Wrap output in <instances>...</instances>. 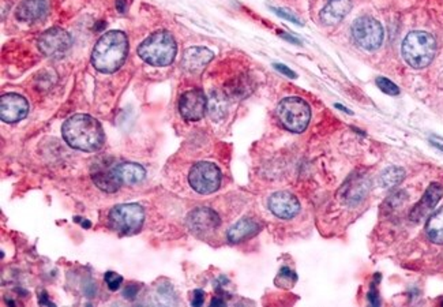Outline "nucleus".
<instances>
[{
  "label": "nucleus",
  "instance_id": "obj_1",
  "mask_svg": "<svg viewBox=\"0 0 443 307\" xmlns=\"http://www.w3.org/2000/svg\"><path fill=\"white\" fill-rule=\"evenodd\" d=\"M62 134L71 148L82 152H95L102 148L105 141L101 124L84 113L69 117L63 124Z\"/></svg>",
  "mask_w": 443,
  "mask_h": 307
},
{
  "label": "nucleus",
  "instance_id": "obj_2",
  "mask_svg": "<svg viewBox=\"0 0 443 307\" xmlns=\"http://www.w3.org/2000/svg\"><path fill=\"white\" fill-rule=\"evenodd\" d=\"M128 55L127 36L120 30H111L101 36L91 52V65L100 73H113L123 66Z\"/></svg>",
  "mask_w": 443,
  "mask_h": 307
},
{
  "label": "nucleus",
  "instance_id": "obj_3",
  "mask_svg": "<svg viewBox=\"0 0 443 307\" xmlns=\"http://www.w3.org/2000/svg\"><path fill=\"white\" fill-rule=\"evenodd\" d=\"M177 52V41L174 36L166 30L150 34L138 47V55L141 59L156 67L170 66L174 62Z\"/></svg>",
  "mask_w": 443,
  "mask_h": 307
},
{
  "label": "nucleus",
  "instance_id": "obj_4",
  "mask_svg": "<svg viewBox=\"0 0 443 307\" xmlns=\"http://www.w3.org/2000/svg\"><path fill=\"white\" fill-rule=\"evenodd\" d=\"M437 52L435 38L426 32L409 33L401 47L404 60L413 69L427 67Z\"/></svg>",
  "mask_w": 443,
  "mask_h": 307
},
{
  "label": "nucleus",
  "instance_id": "obj_5",
  "mask_svg": "<svg viewBox=\"0 0 443 307\" xmlns=\"http://www.w3.org/2000/svg\"><path fill=\"white\" fill-rule=\"evenodd\" d=\"M280 123L292 133H303L311 119L308 104L300 98H286L277 106Z\"/></svg>",
  "mask_w": 443,
  "mask_h": 307
},
{
  "label": "nucleus",
  "instance_id": "obj_6",
  "mask_svg": "<svg viewBox=\"0 0 443 307\" xmlns=\"http://www.w3.org/2000/svg\"><path fill=\"white\" fill-rule=\"evenodd\" d=\"M145 220V212L138 204L116 205L109 212V225L122 235L137 234Z\"/></svg>",
  "mask_w": 443,
  "mask_h": 307
},
{
  "label": "nucleus",
  "instance_id": "obj_7",
  "mask_svg": "<svg viewBox=\"0 0 443 307\" xmlns=\"http://www.w3.org/2000/svg\"><path fill=\"white\" fill-rule=\"evenodd\" d=\"M188 181L196 193L212 194L217 192L221 185V172L213 163L202 161L191 168Z\"/></svg>",
  "mask_w": 443,
  "mask_h": 307
},
{
  "label": "nucleus",
  "instance_id": "obj_8",
  "mask_svg": "<svg viewBox=\"0 0 443 307\" xmlns=\"http://www.w3.org/2000/svg\"><path fill=\"white\" fill-rule=\"evenodd\" d=\"M352 36L359 47L367 51H375L383 41V27L374 18L361 16L352 25Z\"/></svg>",
  "mask_w": 443,
  "mask_h": 307
},
{
  "label": "nucleus",
  "instance_id": "obj_9",
  "mask_svg": "<svg viewBox=\"0 0 443 307\" xmlns=\"http://www.w3.org/2000/svg\"><path fill=\"white\" fill-rule=\"evenodd\" d=\"M73 40L70 34L60 27H51L45 30L38 38L40 51L52 59H60L71 49Z\"/></svg>",
  "mask_w": 443,
  "mask_h": 307
},
{
  "label": "nucleus",
  "instance_id": "obj_10",
  "mask_svg": "<svg viewBox=\"0 0 443 307\" xmlns=\"http://www.w3.org/2000/svg\"><path fill=\"white\" fill-rule=\"evenodd\" d=\"M179 111L183 119L188 122L201 120L207 111V99L201 89H191L181 95L179 100Z\"/></svg>",
  "mask_w": 443,
  "mask_h": 307
},
{
  "label": "nucleus",
  "instance_id": "obj_11",
  "mask_svg": "<svg viewBox=\"0 0 443 307\" xmlns=\"http://www.w3.org/2000/svg\"><path fill=\"white\" fill-rule=\"evenodd\" d=\"M187 225L195 235H206L220 225L218 214L209 207H198L187 217Z\"/></svg>",
  "mask_w": 443,
  "mask_h": 307
},
{
  "label": "nucleus",
  "instance_id": "obj_12",
  "mask_svg": "<svg viewBox=\"0 0 443 307\" xmlns=\"http://www.w3.org/2000/svg\"><path fill=\"white\" fill-rule=\"evenodd\" d=\"M29 113V102L16 93H7L0 100V117L5 123H16Z\"/></svg>",
  "mask_w": 443,
  "mask_h": 307
},
{
  "label": "nucleus",
  "instance_id": "obj_13",
  "mask_svg": "<svg viewBox=\"0 0 443 307\" xmlns=\"http://www.w3.org/2000/svg\"><path fill=\"white\" fill-rule=\"evenodd\" d=\"M267 205L271 213H274L280 218H292L300 210L297 198L288 192H278L271 194Z\"/></svg>",
  "mask_w": 443,
  "mask_h": 307
},
{
  "label": "nucleus",
  "instance_id": "obj_14",
  "mask_svg": "<svg viewBox=\"0 0 443 307\" xmlns=\"http://www.w3.org/2000/svg\"><path fill=\"white\" fill-rule=\"evenodd\" d=\"M443 196V189L441 185L438 183H433L427 192L424 193L423 198L420 200V203L413 207V210L411 212V220L415 223L422 221L437 205L441 201Z\"/></svg>",
  "mask_w": 443,
  "mask_h": 307
},
{
  "label": "nucleus",
  "instance_id": "obj_15",
  "mask_svg": "<svg viewBox=\"0 0 443 307\" xmlns=\"http://www.w3.org/2000/svg\"><path fill=\"white\" fill-rule=\"evenodd\" d=\"M213 56L214 54L207 48L192 47L184 52L181 59V66L188 73H199L209 65Z\"/></svg>",
  "mask_w": 443,
  "mask_h": 307
},
{
  "label": "nucleus",
  "instance_id": "obj_16",
  "mask_svg": "<svg viewBox=\"0 0 443 307\" xmlns=\"http://www.w3.org/2000/svg\"><path fill=\"white\" fill-rule=\"evenodd\" d=\"M352 8L351 0H329L321 12V19L326 25L340 23Z\"/></svg>",
  "mask_w": 443,
  "mask_h": 307
},
{
  "label": "nucleus",
  "instance_id": "obj_17",
  "mask_svg": "<svg viewBox=\"0 0 443 307\" xmlns=\"http://www.w3.org/2000/svg\"><path fill=\"white\" fill-rule=\"evenodd\" d=\"M48 11L45 0H22L16 8V18L22 22H34L41 19Z\"/></svg>",
  "mask_w": 443,
  "mask_h": 307
},
{
  "label": "nucleus",
  "instance_id": "obj_18",
  "mask_svg": "<svg viewBox=\"0 0 443 307\" xmlns=\"http://www.w3.org/2000/svg\"><path fill=\"white\" fill-rule=\"evenodd\" d=\"M261 229V225L253 218H242L228 231V240L231 243H240L246 239L253 238Z\"/></svg>",
  "mask_w": 443,
  "mask_h": 307
},
{
  "label": "nucleus",
  "instance_id": "obj_19",
  "mask_svg": "<svg viewBox=\"0 0 443 307\" xmlns=\"http://www.w3.org/2000/svg\"><path fill=\"white\" fill-rule=\"evenodd\" d=\"M113 171L122 185H137L144 181L146 172L142 166L135 163H123L113 167Z\"/></svg>",
  "mask_w": 443,
  "mask_h": 307
},
{
  "label": "nucleus",
  "instance_id": "obj_20",
  "mask_svg": "<svg viewBox=\"0 0 443 307\" xmlns=\"http://www.w3.org/2000/svg\"><path fill=\"white\" fill-rule=\"evenodd\" d=\"M91 179H93L94 185L105 193H115L122 186V183L119 182V179L113 171V167L112 168H97L93 172Z\"/></svg>",
  "mask_w": 443,
  "mask_h": 307
},
{
  "label": "nucleus",
  "instance_id": "obj_21",
  "mask_svg": "<svg viewBox=\"0 0 443 307\" xmlns=\"http://www.w3.org/2000/svg\"><path fill=\"white\" fill-rule=\"evenodd\" d=\"M426 232L431 242L443 245V207L429 218L426 224Z\"/></svg>",
  "mask_w": 443,
  "mask_h": 307
},
{
  "label": "nucleus",
  "instance_id": "obj_22",
  "mask_svg": "<svg viewBox=\"0 0 443 307\" xmlns=\"http://www.w3.org/2000/svg\"><path fill=\"white\" fill-rule=\"evenodd\" d=\"M367 193H368L367 181L364 178L356 179L350 185V187H347V193H345L347 203L352 205L357 204L367 196Z\"/></svg>",
  "mask_w": 443,
  "mask_h": 307
},
{
  "label": "nucleus",
  "instance_id": "obj_23",
  "mask_svg": "<svg viewBox=\"0 0 443 307\" xmlns=\"http://www.w3.org/2000/svg\"><path fill=\"white\" fill-rule=\"evenodd\" d=\"M404 175H405V172L402 168L389 167L380 174L379 182L383 187H394L404 179Z\"/></svg>",
  "mask_w": 443,
  "mask_h": 307
},
{
  "label": "nucleus",
  "instance_id": "obj_24",
  "mask_svg": "<svg viewBox=\"0 0 443 307\" xmlns=\"http://www.w3.org/2000/svg\"><path fill=\"white\" fill-rule=\"evenodd\" d=\"M207 109H209L213 119L223 117L227 111V104H225L224 96L218 92H212L210 99L207 100Z\"/></svg>",
  "mask_w": 443,
  "mask_h": 307
},
{
  "label": "nucleus",
  "instance_id": "obj_25",
  "mask_svg": "<svg viewBox=\"0 0 443 307\" xmlns=\"http://www.w3.org/2000/svg\"><path fill=\"white\" fill-rule=\"evenodd\" d=\"M227 92L231 96L240 99V98H246L251 92V87L246 77H240V78H235L232 82L227 85Z\"/></svg>",
  "mask_w": 443,
  "mask_h": 307
},
{
  "label": "nucleus",
  "instance_id": "obj_26",
  "mask_svg": "<svg viewBox=\"0 0 443 307\" xmlns=\"http://www.w3.org/2000/svg\"><path fill=\"white\" fill-rule=\"evenodd\" d=\"M376 85H378V88H379L383 93H386V95L396 96V95H398V93H400L398 87H397L396 84H393L390 80L385 78V77H379V78H376Z\"/></svg>",
  "mask_w": 443,
  "mask_h": 307
},
{
  "label": "nucleus",
  "instance_id": "obj_27",
  "mask_svg": "<svg viewBox=\"0 0 443 307\" xmlns=\"http://www.w3.org/2000/svg\"><path fill=\"white\" fill-rule=\"evenodd\" d=\"M104 279H105V283H106V286H108V288L111 291L119 290L120 286H122V283H123V277L119 273H116V272H106Z\"/></svg>",
  "mask_w": 443,
  "mask_h": 307
},
{
  "label": "nucleus",
  "instance_id": "obj_28",
  "mask_svg": "<svg viewBox=\"0 0 443 307\" xmlns=\"http://www.w3.org/2000/svg\"><path fill=\"white\" fill-rule=\"evenodd\" d=\"M138 291H139V287H138V286H135V284H130V286H127V288L124 290L123 295H124V298H126V299L133 301V299H135V297H137Z\"/></svg>",
  "mask_w": 443,
  "mask_h": 307
},
{
  "label": "nucleus",
  "instance_id": "obj_29",
  "mask_svg": "<svg viewBox=\"0 0 443 307\" xmlns=\"http://www.w3.org/2000/svg\"><path fill=\"white\" fill-rule=\"evenodd\" d=\"M273 11H275V14L277 15H280V16H282V18H285V19H288V21H292L293 23H296V25H302L300 23V21L296 18V16H293L292 14H289L288 11H285V10H281V8H273Z\"/></svg>",
  "mask_w": 443,
  "mask_h": 307
},
{
  "label": "nucleus",
  "instance_id": "obj_30",
  "mask_svg": "<svg viewBox=\"0 0 443 307\" xmlns=\"http://www.w3.org/2000/svg\"><path fill=\"white\" fill-rule=\"evenodd\" d=\"M274 69H275L277 71H280L281 74H284V76L289 77V78H296V73H293V71H292L291 69H288L285 65L275 63V65H274Z\"/></svg>",
  "mask_w": 443,
  "mask_h": 307
},
{
  "label": "nucleus",
  "instance_id": "obj_31",
  "mask_svg": "<svg viewBox=\"0 0 443 307\" xmlns=\"http://www.w3.org/2000/svg\"><path fill=\"white\" fill-rule=\"evenodd\" d=\"M203 301H205V294H203V291H201V290H196L195 293H194V297H192V306H201V305H203Z\"/></svg>",
  "mask_w": 443,
  "mask_h": 307
},
{
  "label": "nucleus",
  "instance_id": "obj_32",
  "mask_svg": "<svg viewBox=\"0 0 443 307\" xmlns=\"http://www.w3.org/2000/svg\"><path fill=\"white\" fill-rule=\"evenodd\" d=\"M368 301L371 305L374 306H378L379 305V298H378V293L375 290H372L370 294H368Z\"/></svg>",
  "mask_w": 443,
  "mask_h": 307
},
{
  "label": "nucleus",
  "instance_id": "obj_33",
  "mask_svg": "<svg viewBox=\"0 0 443 307\" xmlns=\"http://www.w3.org/2000/svg\"><path fill=\"white\" fill-rule=\"evenodd\" d=\"M126 5H127V1L126 0H116V8L119 10V12H124L126 11Z\"/></svg>",
  "mask_w": 443,
  "mask_h": 307
},
{
  "label": "nucleus",
  "instance_id": "obj_34",
  "mask_svg": "<svg viewBox=\"0 0 443 307\" xmlns=\"http://www.w3.org/2000/svg\"><path fill=\"white\" fill-rule=\"evenodd\" d=\"M281 37H284V38H286L288 41H291V43H295V44H300V41L297 40V38H295V37H291V36H286V33H284V32H280L278 33Z\"/></svg>",
  "mask_w": 443,
  "mask_h": 307
},
{
  "label": "nucleus",
  "instance_id": "obj_35",
  "mask_svg": "<svg viewBox=\"0 0 443 307\" xmlns=\"http://www.w3.org/2000/svg\"><path fill=\"white\" fill-rule=\"evenodd\" d=\"M40 305H48V306H52V304L49 301H47V295L45 293L40 297Z\"/></svg>",
  "mask_w": 443,
  "mask_h": 307
},
{
  "label": "nucleus",
  "instance_id": "obj_36",
  "mask_svg": "<svg viewBox=\"0 0 443 307\" xmlns=\"http://www.w3.org/2000/svg\"><path fill=\"white\" fill-rule=\"evenodd\" d=\"M218 305H224V302L220 301V299H213L212 301V306H218Z\"/></svg>",
  "mask_w": 443,
  "mask_h": 307
}]
</instances>
